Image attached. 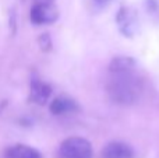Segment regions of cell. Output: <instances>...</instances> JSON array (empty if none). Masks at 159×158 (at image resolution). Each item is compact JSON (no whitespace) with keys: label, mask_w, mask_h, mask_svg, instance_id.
Masks as SVG:
<instances>
[{"label":"cell","mask_w":159,"mask_h":158,"mask_svg":"<svg viewBox=\"0 0 159 158\" xmlns=\"http://www.w3.org/2000/svg\"><path fill=\"white\" fill-rule=\"evenodd\" d=\"M49 109L53 115H67V114H71V112L77 111L78 105L75 101L71 100V98L57 97L50 102Z\"/></svg>","instance_id":"cell-7"},{"label":"cell","mask_w":159,"mask_h":158,"mask_svg":"<svg viewBox=\"0 0 159 158\" xmlns=\"http://www.w3.org/2000/svg\"><path fill=\"white\" fill-rule=\"evenodd\" d=\"M117 25L119 30L124 34L126 36H133L137 31L138 21L134 10L129 7H123L117 13Z\"/></svg>","instance_id":"cell-4"},{"label":"cell","mask_w":159,"mask_h":158,"mask_svg":"<svg viewBox=\"0 0 159 158\" xmlns=\"http://www.w3.org/2000/svg\"><path fill=\"white\" fill-rule=\"evenodd\" d=\"M59 10L53 3H35L30 13V18L34 24H52L57 20Z\"/></svg>","instance_id":"cell-3"},{"label":"cell","mask_w":159,"mask_h":158,"mask_svg":"<svg viewBox=\"0 0 159 158\" xmlns=\"http://www.w3.org/2000/svg\"><path fill=\"white\" fill-rule=\"evenodd\" d=\"M36 3H53L55 0H35Z\"/></svg>","instance_id":"cell-10"},{"label":"cell","mask_w":159,"mask_h":158,"mask_svg":"<svg viewBox=\"0 0 159 158\" xmlns=\"http://www.w3.org/2000/svg\"><path fill=\"white\" fill-rule=\"evenodd\" d=\"M92 2L95 3V4L98 6V7H102V6H105L107 2H110V0H92Z\"/></svg>","instance_id":"cell-9"},{"label":"cell","mask_w":159,"mask_h":158,"mask_svg":"<svg viewBox=\"0 0 159 158\" xmlns=\"http://www.w3.org/2000/svg\"><path fill=\"white\" fill-rule=\"evenodd\" d=\"M134 153L130 146L120 142H112L102 150V158H133Z\"/></svg>","instance_id":"cell-6"},{"label":"cell","mask_w":159,"mask_h":158,"mask_svg":"<svg viewBox=\"0 0 159 158\" xmlns=\"http://www.w3.org/2000/svg\"><path fill=\"white\" fill-rule=\"evenodd\" d=\"M61 158H92V146L84 137H69L59 147Z\"/></svg>","instance_id":"cell-2"},{"label":"cell","mask_w":159,"mask_h":158,"mask_svg":"<svg viewBox=\"0 0 159 158\" xmlns=\"http://www.w3.org/2000/svg\"><path fill=\"white\" fill-rule=\"evenodd\" d=\"M4 157L6 158H42V154L36 148L30 147V146L16 144L6 150Z\"/></svg>","instance_id":"cell-8"},{"label":"cell","mask_w":159,"mask_h":158,"mask_svg":"<svg viewBox=\"0 0 159 158\" xmlns=\"http://www.w3.org/2000/svg\"><path fill=\"white\" fill-rule=\"evenodd\" d=\"M52 90L46 83L41 80H32L31 81V91H30V100L38 105H43L50 98Z\"/></svg>","instance_id":"cell-5"},{"label":"cell","mask_w":159,"mask_h":158,"mask_svg":"<svg viewBox=\"0 0 159 158\" xmlns=\"http://www.w3.org/2000/svg\"><path fill=\"white\" fill-rule=\"evenodd\" d=\"M110 77L106 90L109 98L120 105H131L137 102L143 92V80L137 74L134 59L129 56H117L109 64Z\"/></svg>","instance_id":"cell-1"}]
</instances>
